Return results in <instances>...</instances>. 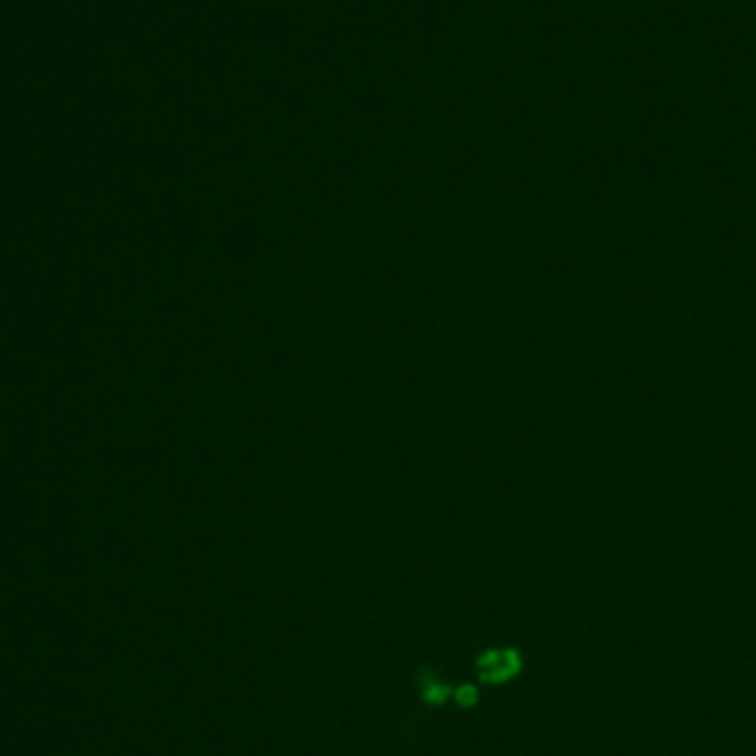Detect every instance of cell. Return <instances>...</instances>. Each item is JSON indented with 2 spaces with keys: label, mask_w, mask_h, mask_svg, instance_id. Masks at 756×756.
<instances>
[{
  "label": "cell",
  "mask_w": 756,
  "mask_h": 756,
  "mask_svg": "<svg viewBox=\"0 0 756 756\" xmlns=\"http://www.w3.org/2000/svg\"><path fill=\"white\" fill-rule=\"evenodd\" d=\"M458 703H461V706H473V703H476V692H473L470 686L458 689Z\"/></svg>",
  "instance_id": "cell-2"
},
{
  "label": "cell",
  "mask_w": 756,
  "mask_h": 756,
  "mask_svg": "<svg viewBox=\"0 0 756 756\" xmlns=\"http://www.w3.org/2000/svg\"><path fill=\"white\" fill-rule=\"evenodd\" d=\"M520 653L511 650V647H497V650H488L482 659H479V677L485 683H508L520 674Z\"/></svg>",
  "instance_id": "cell-1"
}]
</instances>
